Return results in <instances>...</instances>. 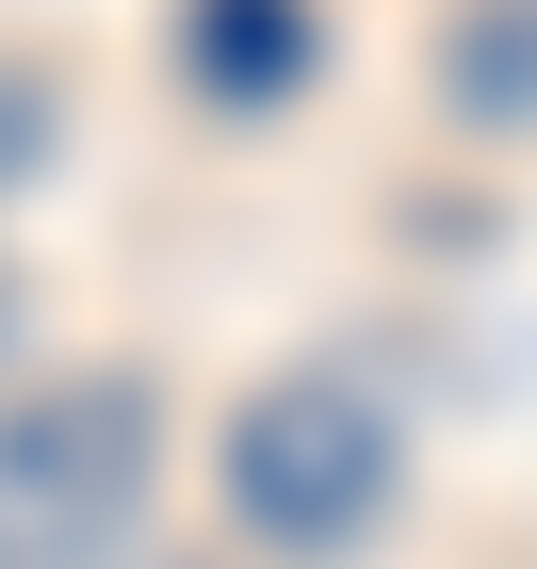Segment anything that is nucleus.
<instances>
[{
	"label": "nucleus",
	"instance_id": "39448f33",
	"mask_svg": "<svg viewBox=\"0 0 537 569\" xmlns=\"http://www.w3.org/2000/svg\"><path fill=\"white\" fill-rule=\"evenodd\" d=\"M49 147H66V82H49V66H0V196H17Z\"/></svg>",
	"mask_w": 537,
	"mask_h": 569
},
{
	"label": "nucleus",
	"instance_id": "423d86ee",
	"mask_svg": "<svg viewBox=\"0 0 537 569\" xmlns=\"http://www.w3.org/2000/svg\"><path fill=\"white\" fill-rule=\"evenodd\" d=\"M0 358H17V277H0Z\"/></svg>",
	"mask_w": 537,
	"mask_h": 569
},
{
	"label": "nucleus",
	"instance_id": "7ed1b4c3",
	"mask_svg": "<svg viewBox=\"0 0 537 569\" xmlns=\"http://www.w3.org/2000/svg\"><path fill=\"white\" fill-rule=\"evenodd\" d=\"M310 49H326V17H310V0H179V82H196V98H228V114L310 98Z\"/></svg>",
	"mask_w": 537,
	"mask_h": 569
},
{
	"label": "nucleus",
	"instance_id": "f03ea898",
	"mask_svg": "<svg viewBox=\"0 0 537 569\" xmlns=\"http://www.w3.org/2000/svg\"><path fill=\"white\" fill-rule=\"evenodd\" d=\"M391 488H407V439H391V407L358 391V375H277V391H245V423H228V505H245V537L342 553V537L391 521Z\"/></svg>",
	"mask_w": 537,
	"mask_h": 569
},
{
	"label": "nucleus",
	"instance_id": "20e7f679",
	"mask_svg": "<svg viewBox=\"0 0 537 569\" xmlns=\"http://www.w3.org/2000/svg\"><path fill=\"white\" fill-rule=\"evenodd\" d=\"M440 114L456 131H537V0H473L440 33Z\"/></svg>",
	"mask_w": 537,
	"mask_h": 569
},
{
	"label": "nucleus",
	"instance_id": "f257e3e1",
	"mask_svg": "<svg viewBox=\"0 0 537 569\" xmlns=\"http://www.w3.org/2000/svg\"><path fill=\"white\" fill-rule=\"evenodd\" d=\"M147 456H163V391L147 375H49L0 407V569H115L147 521Z\"/></svg>",
	"mask_w": 537,
	"mask_h": 569
}]
</instances>
